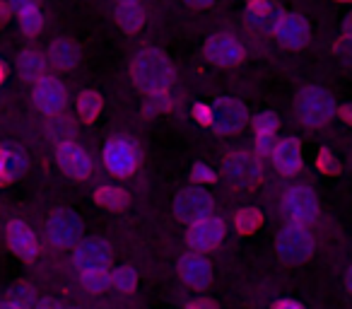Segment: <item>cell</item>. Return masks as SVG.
Listing matches in <instances>:
<instances>
[{
	"label": "cell",
	"instance_id": "603a6c76",
	"mask_svg": "<svg viewBox=\"0 0 352 309\" xmlns=\"http://www.w3.org/2000/svg\"><path fill=\"white\" fill-rule=\"evenodd\" d=\"M94 203L107 211H123L128 206V193L118 187H99L94 191Z\"/></svg>",
	"mask_w": 352,
	"mask_h": 309
},
{
	"label": "cell",
	"instance_id": "ba28073f",
	"mask_svg": "<svg viewBox=\"0 0 352 309\" xmlns=\"http://www.w3.org/2000/svg\"><path fill=\"white\" fill-rule=\"evenodd\" d=\"M225 174L234 187H254L263 177L261 158L249 150H234L225 160Z\"/></svg>",
	"mask_w": 352,
	"mask_h": 309
},
{
	"label": "cell",
	"instance_id": "f6af8a7d",
	"mask_svg": "<svg viewBox=\"0 0 352 309\" xmlns=\"http://www.w3.org/2000/svg\"><path fill=\"white\" fill-rule=\"evenodd\" d=\"M186 6H191V8H208L212 3V0H184Z\"/></svg>",
	"mask_w": 352,
	"mask_h": 309
},
{
	"label": "cell",
	"instance_id": "c3c4849f",
	"mask_svg": "<svg viewBox=\"0 0 352 309\" xmlns=\"http://www.w3.org/2000/svg\"><path fill=\"white\" fill-rule=\"evenodd\" d=\"M6 75H8V68H6V63H3V61H0V83H3V80H6Z\"/></svg>",
	"mask_w": 352,
	"mask_h": 309
},
{
	"label": "cell",
	"instance_id": "ee69618b",
	"mask_svg": "<svg viewBox=\"0 0 352 309\" xmlns=\"http://www.w3.org/2000/svg\"><path fill=\"white\" fill-rule=\"evenodd\" d=\"M342 36H350V39H352V12L345 17V25H342Z\"/></svg>",
	"mask_w": 352,
	"mask_h": 309
},
{
	"label": "cell",
	"instance_id": "d6a6232c",
	"mask_svg": "<svg viewBox=\"0 0 352 309\" xmlns=\"http://www.w3.org/2000/svg\"><path fill=\"white\" fill-rule=\"evenodd\" d=\"M316 167L321 169L323 174H338V172H340V164H338V160L333 158L331 150H326V147H323V150L318 152Z\"/></svg>",
	"mask_w": 352,
	"mask_h": 309
},
{
	"label": "cell",
	"instance_id": "52a82bcc",
	"mask_svg": "<svg viewBox=\"0 0 352 309\" xmlns=\"http://www.w3.org/2000/svg\"><path fill=\"white\" fill-rule=\"evenodd\" d=\"M212 107V123L210 128H215V133L220 136H234L241 128L249 123V111L246 107L234 97H217Z\"/></svg>",
	"mask_w": 352,
	"mask_h": 309
},
{
	"label": "cell",
	"instance_id": "4dcf8cb0",
	"mask_svg": "<svg viewBox=\"0 0 352 309\" xmlns=\"http://www.w3.org/2000/svg\"><path fill=\"white\" fill-rule=\"evenodd\" d=\"M82 285L89 290V292H102L111 285V273L109 270H89V273H82Z\"/></svg>",
	"mask_w": 352,
	"mask_h": 309
},
{
	"label": "cell",
	"instance_id": "ac0fdd59",
	"mask_svg": "<svg viewBox=\"0 0 352 309\" xmlns=\"http://www.w3.org/2000/svg\"><path fill=\"white\" fill-rule=\"evenodd\" d=\"M179 275H182V280L186 285L201 290V288H208V285H210L212 270H210V264H208L206 256L186 254L182 261H179Z\"/></svg>",
	"mask_w": 352,
	"mask_h": 309
},
{
	"label": "cell",
	"instance_id": "7c38bea8",
	"mask_svg": "<svg viewBox=\"0 0 352 309\" xmlns=\"http://www.w3.org/2000/svg\"><path fill=\"white\" fill-rule=\"evenodd\" d=\"M56 162L70 179H78V182H85L92 174V160L78 142H60L56 147Z\"/></svg>",
	"mask_w": 352,
	"mask_h": 309
},
{
	"label": "cell",
	"instance_id": "7bdbcfd3",
	"mask_svg": "<svg viewBox=\"0 0 352 309\" xmlns=\"http://www.w3.org/2000/svg\"><path fill=\"white\" fill-rule=\"evenodd\" d=\"M10 6H8V3H3V0H0V27L6 25L8 22V17H10Z\"/></svg>",
	"mask_w": 352,
	"mask_h": 309
},
{
	"label": "cell",
	"instance_id": "f5cc1de1",
	"mask_svg": "<svg viewBox=\"0 0 352 309\" xmlns=\"http://www.w3.org/2000/svg\"><path fill=\"white\" fill-rule=\"evenodd\" d=\"M338 3H352V0H338Z\"/></svg>",
	"mask_w": 352,
	"mask_h": 309
},
{
	"label": "cell",
	"instance_id": "b9f144b4",
	"mask_svg": "<svg viewBox=\"0 0 352 309\" xmlns=\"http://www.w3.org/2000/svg\"><path fill=\"white\" fill-rule=\"evenodd\" d=\"M273 309H304V307L299 302H292V299H280Z\"/></svg>",
	"mask_w": 352,
	"mask_h": 309
},
{
	"label": "cell",
	"instance_id": "484cf974",
	"mask_svg": "<svg viewBox=\"0 0 352 309\" xmlns=\"http://www.w3.org/2000/svg\"><path fill=\"white\" fill-rule=\"evenodd\" d=\"M0 152H3V160H6L8 172H10L12 179L27 172V167H30V160H27V152L22 150V147H17V145H0Z\"/></svg>",
	"mask_w": 352,
	"mask_h": 309
},
{
	"label": "cell",
	"instance_id": "1f68e13d",
	"mask_svg": "<svg viewBox=\"0 0 352 309\" xmlns=\"http://www.w3.org/2000/svg\"><path fill=\"white\" fill-rule=\"evenodd\" d=\"M32 288L30 285H15V288L10 290V295H8V302L12 304L15 309H27L32 304Z\"/></svg>",
	"mask_w": 352,
	"mask_h": 309
},
{
	"label": "cell",
	"instance_id": "9c48e42d",
	"mask_svg": "<svg viewBox=\"0 0 352 309\" xmlns=\"http://www.w3.org/2000/svg\"><path fill=\"white\" fill-rule=\"evenodd\" d=\"M283 211L289 222L309 225L318 217V198L311 187H292L285 191Z\"/></svg>",
	"mask_w": 352,
	"mask_h": 309
},
{
	"label": "cell",
	"instance_id": "83f0119b",
	"mask_svg": "<svg viewBox=\"0 0 352 309\" xmlns=\"http://www.w3.org/2000/svg\"><path fill=\"white\" fill-rule=\"evenodd\" d=\"M17 17H20V30H22V34L34 36V34H39V32L44 30V15H41L39 8H32V10L20 12Z\"/></svg>",
	"mask_w": 352,
	"mask_h": 309
},
{
	"label": "cell",
	"instance_id": "4316f807",
	"mask_svg": "<svg viewBox=\"0 0 352 309\" xmlns=\"http://www.w3.org/2000/svg\"><path fill=\"white\" fill-rule=\"evenodd\" d=\"M261 222H263V215H261L258 208H241L234 217V227L241 232V235H251V232H256L261 227Z\"/></svg>",
	"mask_w": 352,
	"mask_h": 309
},
{
	"label": "cell",
	"instance_id": "60d3db41",
	"mask_svg": "<svg viewBox=\"0 0 352 309\" xmlns=\"http://www.w3.org/2000/svg\"><path fill=\"white\" fill-rule=\"evenodd\" d=\"M186 309H217V304L210 299H196V302H188Z\"/></svg>",
	"mask_w": 352,
	"mask_h": 309
},
{
	"label": "cell",
	"instance_id": "3957f363",
	"mask_svg": "<svg viewBox=\"0 0 352 309\" xmlns=\"http://www.w3.org/2000/svg\"><path fill=\"white\" fill-rule=\"evenodd\" d=\"M316 249L314 235L302 222H287L278 235V254L285 264H304Z\"/></svg>",
	"mask_w": 352,
	"mask_h": 309
},
{
	"label": "cell",
	"instance_id": "9a60e30c",
	"mask_svg": "<svg viewBox=\"0 0 352 309\" xmlns=\"http://www.w3.org/2000/svg\"><path fill=\"white\" fill-rule=\"evenodd\" d=\"M275 36L287 49H302L309 41V22L299 12H285L275 27Z\"/></svg>",
	"mask_w": 352,
	"mask_h": 309
},
{
	"label": "cell",
	"instance_id": "7a4b0ae2",
	"mask_svg": "<svg viewBox=\"0 0 352 309\" xmlns=\"http://www.w3.org/2000/svg\"><path fill=\"white\" fill-rule=\"evenodd\" d=\"M294 109H297L299 121H302L307 128L328 126L338 114L336 99H333L331 92L323 87H304L302 92L297 94Z\"/></svg>",
	"mask_w": 352,
	"mask_h": 309
},
{
	"label": "cell",
	"instance_id": "681fc988",
	"mask_svg": "<svg viewBox=\"0 0 352 309\" xmlns=\"http://www.w3.org/2000/svg\"><path fill=\"white\" fill-rule=\"evenodd\" d=\"M131 3H140V0H116V6H131Z\"/></svg>",
	"mask_w": 352,
	"mask_h": 309
},
{
	"label": "cell",
	"instance_id": "7dc6e473",
	"mask_svg": "<svg viewBox=\"0 0 352 309\" xmlns=\"http://www.w3.org/2000/svg\"><path fill=\"white\" fill-rule=\"evenodd\" d=\"M36 309H56V304L51 299H41V302H36Z\"/></svg>",
	"mask_w": 352,
	"mask_h": 309
},
{
	"label": "cell",
	"instance_id": "74e56055",
	"mask_svg": "<svg viewBox=\"0 0 352 309\" xmlns=\"http://www.w3.org/2000/svg\"><path fill=\"white\" fill-rule=\"evenodd\" d=\"M164 109H169V99H166V94H152L150 102H147L145 111L152 114V111H164Z\"/></svg>",
	"mask_w": 352,
	"mask_h": 309
},
{
	"label": "cell",
	"instance_id": "cb8c5ba5",
	"mask_svg": "<svg viewBox=\"0 0 352 309\" xmlns=\"http://www.w3.org/2000/svg\"><path fill=\"white\" fill-rule=\"evenodd\" d=\"M99 111H102V97H99V92H94V89H82V92L78 94L80 121L92 123L94 118L99 116Z\"/></svg>",
	"mask_w": 352,
	"mask_h": 309
},
{
	"label": "cell",
	"instance_id": "8d00e7d4",
	"mask_svg": "<svg viewBox=\"0 0 352 309\" xmlns=\"http://www.w3.org/2000/svg\"><path fill=\"white\" fill-rule=\"evenodd\" d=\"M336 54H338V58H342L345 63H352V39L350 36H342V39L338 41Z\"/></svg>",
	"mask_w": 352,
	"mask_h": 309
},
{
	"label": "cell",
	"instance_id": "8fae6325",
	"mask_svg": "<svg viewBox=\"0 0 352 309\" xmlns=\"http://www.w3.org/2000/svg\"><path fill=\"white\" fill-rule=\"evenodd\" d=\"M206 58L217 68H234L244 61L246 51L234 36L230 34H215L206 41Z\"/></svg>",
	"mask_w": 352,
	"mask_h": 309
},
{
	"label": "cell",
	"instance_id": "f1b7e54d",
	"mask_svg": "<svg viewBox=\"0 0 352 309\" xmlns=\"http://www.w3.org/2000/svg\"><path fill=\"white\" fill-rule=\"evenodd\" d=\"M111 285L121 292H131L133 288L138 285V275L131 266H121V268L111 270Z\"/></svg>",
	"mask_w": 352,
	"mask_h": 309
},
{
	"label": "cell",
	"instance_id": "44dd1931",
	"mask_svg": "<svg viewBox=\"0 0 352 309\" xmlns=\"http://www.w3.org/2000/svg\"><path fill=\"white\" fill-rule=\"evenodd\" d=\"M17 75L25 83H39L41 78H46V56H41L39 51H22L17 56Z\"/></svg>",
	"mask_w": 352,
	"mask_h": 309
},
{
	"label": "cell",
	"instance_id": "816d5d0a",
	"mask_svg": "<svg viewBox=\"0 0 352 309\" xmlns=\"http://www.w3.org/2000/svg\"><path fill=\"white\" fill-rule=\"evenodd\" d=\"M0 309H15V307H12L10 302H3V304H0Z\"/></svg>",
	"mask_w": 352,
	"mask_h": 309
},
{
	"label": "cell",
	"instance_id": "5b68a950",
	"mask_svg": "<svg viewBox=\"0 0 352 309\" xmlns=\"http://www.w3.org/2000/svg\"><path fill=\"white\" fill-rule=\"evenodd\" d=\"M46 237L56 249L75 246L82 237V220L70 208H60V211L51 213V217L46 220Z\"/></svg>",
	"mask_w": 352,
	"mask_h": 309
},
{
	"label": "cell",
	"instance_id": "277c9868",
	"mask_svg": "<svg viewBox=\"0 0 352 309\" xmlns=\"http://www.w3.org/2000/svg\"><path fill=\"white\" fill-rule=\"evenodd\" d=\"M104 164L113 177H131L140 167V147L131 138H113L104 147Z\"/></svg>",
	"mask_w": 352,
	"mask_h": 309
},
{
	"label": "cell",
	"instance_id": "bcb514c9",
	"mask_svg": "<svg viewBox=\"0 0 352 309\" xmlns=\"http://www.w3.org/2000/svg\"><path fill=\"white\" fill-rule=\"evenodd\" d=\"M340 116L345 118L347 123H352V104H347V107L340 109Z\"/></svg>",
	"mask_w": 352,
	"mask_h": 309
},
{
	"label": "cell",
	"instance_id": "d6986e66",
	"mask_svg": "<svg viewBox=\"0 0 352 309\" xmlns=\"http://www.w3.org/2000/svg\"><path fill=\"white\" fill-rule=\"evenodd\" d=\"M283 15L285 12L280 10V6H275L270 0H251L249 6H246V22L263 32H275Z\"/></svg>",
	"mask_w": 352,
	"mask_h": 309
},
{
	"label": "cell",
	"instance_id": "e0dca14e",
	"mask_svg": "<svg viewBox=\"0 0 352 309\" xmlns=\"http://www.w3.org/2000/svg\"><path fill=\"white\" fill-rule=\"evenodd\" d=\"M273 164L275 169H278L280 174H285V177H294V174L302 169V147H299V142L294 140V138H283V140L275 142V150H273Z\"/></svg>",
	"mask_w": 352,
	"mask_h": 309
},
{
	"label": "cell",
	"instance_id": "836d02e7",
	"mask_svg": "<svg viewBox=\"0 0 352 309\" xmlns=\"http://www.w3.org/2000/svg\"><path fill=\"white\" fill-rule=\"evenodd\" d=\"M275 136H256V140H254V152L256 155H273V150H275Z\"/></svg>",
	"mask_w": 352,
	"mask_h": 309
},
{
	"label": "cell",
	"instance_id": "f546056e",
	"mask_svg": "<svg viewBox=\"0 0 352 309\" xmlns=\"http://www.w3.org/2000/svg\"><path fill=\"white\" fill-rule=\"evenodd\" d=\"M280 128V118L278 114L270 111H261L254 116V131L256 136H275V131Z\"/></svg>",
	"mask_w": 352,
	"mask_h": 309
},
{
	"label": "cell",
	"instance_id": "ffe728a7",
	"mask_svg": "<svg viewBox=\"0 0 352 309\" xmlns=\"http://www.w3.org/2000/svg\"><path fill=\"white\" fill-rule=\"evenodd\" d=\"M46 58L54 68L58 70H73L80 61V49L73 39H56L51 41L49 51H46Z\"/></svg>",
	"mask_w": 352,
	"mask_h": 309
},
{
	"label": "cell",
	"instance_id": "d590c367",
	"mask_svg": "<svg viewBox=\"0 0 352 309\" xmlns=\"http://www.w3.org/2000/svg\"><path fill=\"white\" fill-rule=\"evenodd\" d=\"M193 116H196V121L203 123V126H210L212 123V107L210 104H196V107H193Z\"/></svg>",
	"mask_w": 352,
	"mask_h": 309
},
{
	"label": "cell",
	"instance_id": "db71d44e",
	"mask_svg": "<svg viewBox=\"0 0 352 309\" xmlns=\"http://www.w3.org/2000/svg\"><path fill=\"white\" fill-rule=\"evenodd\" d=\"M68 309H75V307H68Z\"/></svg>",
	"mask_w": 352,
	"mask_h": 309
},
{
	"label": "cell",
	"instance_id": "ab89813d",
	"mask_svg": "<svg viewBox=\"0 0 352 309\" xmlns=\"http://www.w3.org/2000/svg\"><path fill=\"white\" fill-rule=\"evenodd\" d=\"M12 182V177H10V172H8V164H6V160H3V152H0V187H6V184H10Z\"/></svg>",
	"mask_w": 352,
	"mask_h": 309
},
{
	"label": "cell",
	"instance_id": "f35d334b",
	"mask_svg": "<svg viewBox=\"0 0 352 309\" xmlns=\"http://www.w3.org/2000/svg\"><path fill=\"white\" fill-rule=\"evenodd\" d=\"M8 6H10L12 12L20 15V12H25V10H32V8H39V0H10Z\"/></svg>",
	"mask_w": 352,
	"mask_h": 309
},
{
	"label": "cell",
	"instance_id": "4fadbf2b",
	"mask_svg": "<svg viewBox=\"0 0 352 309\" xmlns=\"http://www.w3.org/2000/svg\"><path fill=\"white\" fill-rule=\"evenodd\" d=\"M222 239H225V222L215 215L193 222L186 235V244L191 251H212L220 246Z\"/></svg>",
	"mask_w": 352,
	"mask_h": 309
},
{
	"label": "cell",
	"instance_id": "11a10c76",
	"mask_svg": "<svg viewBox=\"0 0 352 309\" xmlns=\"http://www.w3.org/2000/svg\"><path fill=\"white\" fill-rule=\"evenodd\" d=\"M249 3H251V0H249Z\"/></svg>",
	"mask_w": 352,
	"mask_h": 309
},
{
	"label": "cell",
	"instance_id": "d4e9b609",
	"mask_svg": "<svg viewBox=\"0 0 352 309\" xmlns=\"http://www.w3.org/2000/svg\"><path fill=\"white\" fill-rule=\"evenodd\" d=\"M46 133H49L51 140L60 142H73V136H75V121L68 118L65 114H58V116H51L49 126H46Z\"/></svg>",
	"mask_w": 352,
	"mask_h": 309
},
{
	"label": "cell",
	"instance_id": "30bf717a",
	"mask_svg": "<svg viewBox=\"0 0 352 309\" xmlns=\"http://www.w3.org/2000/svg\"><path fill=\"white\" fill-rule=\"evenodd\" d=\"M32 99H34V107L39 109L46 116H58L68 107V92H65V85L56 78H41L39 83H34L32 89Z\"/></svg>",
	"mask_w": 352,
	"mask_h": 309
},
{
	"label": "cell",
	"instance_id": "2e32d148",
	"mask_svg": "<svg viewBox=\"0 0 352 309\" xmlns=\"http://www.w3.org/2000/svg\"><path fill=\"white\" fill-rule=\"evenodd\" d=\"M8 246L27 264H32L39 254V242H36L34 230L22 220H12L8 225Z\"/></svg>",
	"mask_w": 352,
	"mask_h": 309
},
{
	"label": "cell",
	"instance_id": "e575fe53",
	"mask_svg": "<svg viewBox=\"0 0 352 309\" xmlns=\"http://www.w3.org/2000/svg\"><path fill=\"white\" fill-rule=\"evenodd\" d=\"M191 179L196 184H210L212 179H215V172H212L208 164L198 162V164H193V169H191Z\"/></svg>",
	"mask_w": 352,
	"mask_h": 309
},
{
	"label": "cell",
	"instance_id": "6da1fadb",
	"mask_svg": "<svg viewBox=\"0 0 352 309\" xmlns=\"http://www.w3.org/2000/svg\"><path fill=\"white\" fill-rule=\"evenodd\" d=\"M133 83L145 94H166V89L174 85L176 70L171 61L157 49H142L135 54L131 65Z\"/></svg>",
	"mask_w": 352,
	"mask_h": 309
},
{
	"label": "cell",
	"instance_id": "f907efd6",
	"mask_svg": "<svg viewBox=\"0 0 352 309\" xmlns=\"http://www.w3.org/2000/svg\"><path fill=\"white\" fill-rule=\"evenodd\" d=\"M347 288H350V292H352V266H350V270H347Z\"/></svg>",
	"mask_w": 352,
	"mask_h": 309
},
{
	"label": "cell",
	"instance_id": "5bb4252c",
	"mask_svg": "<svg viewBox=\"0 0 352 309\" xmlns=\"http://www.w3.org/2000/svg\"><path fill=\"white\" fill-rule=\"evenodd\" d=\"M75 266L80 273H89V270H107L111 264V246L104 239H85L78 244L73 256Z\"/></svg>",
	"mask_w": 352,
	"mask_h": 309
},
{
	"label": "cell",
	"instance_id": "8992f818",
	"mask_svg": "<svg viewBox=\"0 0 352 309\" xmlns=\"http://www.w3.org/2000/svg\"><path fill=\"white\" fill-rule=\"evenodd\" d=\"M174 213L176 217L182 222H201L206 217H210L215 213V201H212L210 191L201 187H191V189H184L174 201Z\"/></svg>",
	"mask_w": 352,
	"mask_h": 309
},
{
	"label": "cell",
	"instance_id": "7402d4cb",
	"mask_svg": "<svg viewBox=\"0 0 352 309\" xmlns=\"http://www.w3.org/2000/svg\"><path fill=\"white\" fill-rule=\"evenodd\" d=\"M116 20L118 27L128 34L142 30L145 25V10H142L140 3H131V6H116Z\"/></svg>",
	"mask_w": 352,
	"mask_h": 309
}]
</instances>
